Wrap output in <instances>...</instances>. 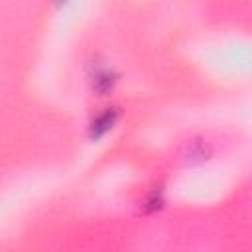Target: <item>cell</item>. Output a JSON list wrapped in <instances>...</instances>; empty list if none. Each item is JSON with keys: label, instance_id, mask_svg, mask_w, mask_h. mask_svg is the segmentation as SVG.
Returning <instances> with one entry per match:
<instances>
[{"label": "cell", "instance_id": "1", "mask_svg": "<svg viewBox=\"0 0 252 252\" xmlns=\"http://www.w3.org/2000/svg\"><path fill=\"white\" fill-rule=\"evenodd\" d=\"M114 118H116V110H112V108H106L100 116H96V118H94V122H93V126H91L93 136H94V138L102 136V134H104V132L114 124Z\"/></svg>", "mask_w": 252, "mask_h": 252}]
</instances>
